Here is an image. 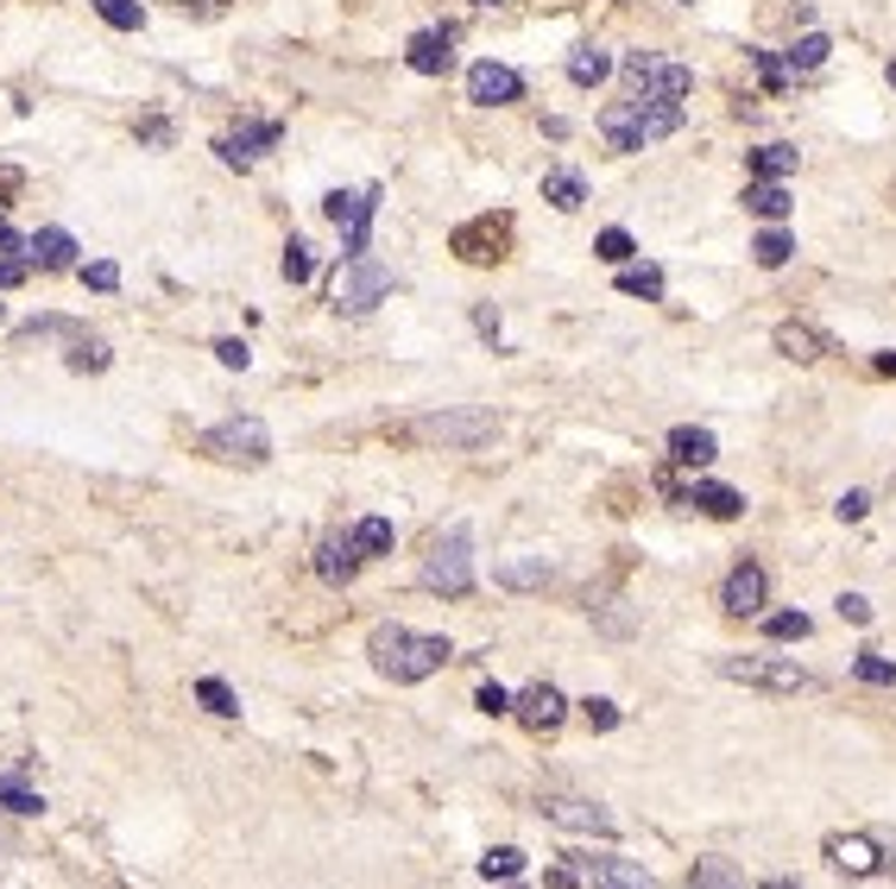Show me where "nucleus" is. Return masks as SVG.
I'll return each mask as SVG.
<instances>
[{"instance_id":"f704fd0d","label":"nucleus","mask_w":896,"mask_h":889,"mask_svg":"<svg viewBox=\"0 0 896 889\" xmlns=\"http://www.w3.org/2000/svg\"><path fill=\"white\" fill-rule=\"evenodd\" d=\"M196 700H203V707L215 713V719H234V713H240L234 687H228V682H215V675H203V682H196Z\"/></svg>"},{"instance_id":"423d86ee","label":"nucleus","mask_w":896,"mask_h":889,"mask_svg":"<svg viewBox=\"0 0 896 889\" xmlns=\"http://www.w3.org/2000/svg\"><path fill=\"white\" fill-rule=\"evenodd\" d=\"M625 82H632V95H644V102H682L694 89V70L689 64H664V57L650 52H625Z\"/></svg>"},{"instance_id":"6ab92c4d","label":"nucleus","mask_w":896,"mask_h":889,"mask_svg":"<svg viewBox=\"0 0 896 889\" xmlns=\"http://www.w3.org/2000/svg\"><path fill=\"white\" fill-rule=\"evenodd\" d=\"M26 259H38V272H70L77 265V240L64 228H38L26 240Z\"/></svg>"},{"instance_id":"473e14b6","label":"nucleus","mask_w":896,"mask_h":889,"mask_svg":"<svg viewBox=\"0 0 896 889\" xmlns=\"http://www.w3.org/2000/svg\"><path fill=\"white\" fill-rule=\"evenodd\" d=\"M632 253H638V247H632V233H625V228H600V233H593V259H606V265H632Z\"/></svg>"},{"instance_id":"f8f14e48","label":"nucleus","mask_w":896,"mask_h":889,"mask_svg":"<svg viewBox=\"0 0 896 889\" xmlns=\"http://www.w3.org/2000/svg\"><path fill=\"white\" fill-rule=\"evenodd\" d=\"M518 95H524V77H518L512 64H474V70H467V102L474 107H506V102H518Z\"/></svg>"},{"instance_id":"58836bf2","label":"nucleus","mask_w":896,"mask_h":889,"mask_svg":"<svg viewBox=\"0 0 896 889\" xmlns=\"http://www.w3.org/2000/svg\"><path fill=\"white\" fill-rule=\"evenodd\" d=\"M694 889H745V884H739V870H733L726 858H701L694 864Z\"/></svg>"},{"instance_id":"bb28decb","label":"nucleus","mask_w":896,"mask_h":889,"mask_svg":"<svg viewBox=\"0 0 896 889\" xmlns=\"http://www.w3.org/2000/svg\"><path fill=\"white\" fill-rule=\"evenodd\" d=\"M776 354H783V360H802V366H808V360L827 354V341H820L808 322H783V329H776Z\"/></svg>"},{"instance_id":"4be33fe9","label":"nucleus","mask_w":896,"mask_h":889,"mask_svg":"<svg viewBox=\"0 0 896 889\" xmlns=\"http://www.w3.org/2000/svg\"><path fill=\"white\" fill-rule=\"evenodd\" d=\"M745 208H751V215H758V221H783V215H790V190H783V183L776 178H751L745 183V196H739Z\"/></svg>"},{"instance_id":"39448f33","label":"nucleus","mask_w":896,"mask_h":889,"mask_svg":"<svg viewBox=\"0 0 896 889\" xmlns=\"http://www.w3.org/2000/svg\"><path fill=\"white\" fill-rule=\"evenodd\" d=\"M334 309L341 316H366V309H379L385 297H392V272H385L379 259H341V272H334Z\"/></svg>"},{"instance_id":"c03bdc74","label":"nucleus","mask_w":896,"mask_h":889,"mask_svg":"<svg viewBox=\"0 0 896 889\" xmlns=\"http://www.w3.org/2000/svg\"><path fill=\"white\" fill-rule=\"evenodd\" d=\"M581 713H588V726H593V732H613V726H619V707L606 700V694H593V700H581Z\"/></svg>"},{"instance_id":"864d4df0","label":"nucleus","mask_w":896,"mask_h":889,"mask_svg":"<svg viewBox=\"0 0 896 889\" xmlns=\"http://www.w3.org/2000/svg\"><path fill=\"white\" fill-rule=\"evenodd\" d=\"M139 139H146V146H171V121H139Z\"/></svg>"},{"instance_id":"5fc2aeb1","label":"nucleus","mask_w":896,"mask_h":889,"mask_svg":"<svg viewBox=\"0 0 896 889\" xmlns=\"http://www.w3.org/2000/svg\"><path fill=\"white\" fill-rule=\"evenodd\" d=\"M833 511H840L846 524H859V517H865V511H871V499H865V492H846V499H840V505H833Z\"/></svg>"},{"instance_id":"4468645a","label":"nucleus","mask_w":896,"mask_h":889,"mask_svg":"<svg viewBox=\"0 0 896 889\" xmlns=\"http://www.w3.org/2000/svg\"><path fill=\"white\" fill-rule=\"evenodd\" d=\"M512 713L531 726V732H556L568 719V700H563V687L556 682H531L524 694H512Z\"/></svg>"},{"instance_id":"72a5a7b5","label":"nucleus","mask_w":896,"mask_h":889,"mask_svg":"<svg viewBox=\"0 0 896 889\" xmlns=\"http://www.w3.org/2000/svg\"><path fill=\"white\" fill-rule=\"evenodd\" d=\"M518 870H524V852H518V845H492L487 858H480V877H487V884H492V877H499V884H512Z\"/></svg>"},{"instance_id":"052dcab7","label":"nucleus","mask_w":896,"mask_h":889,"mask_svg":"<svg viewBox=\"0 0 896 889\" xmlns=\"http://www.w3.org/2000/svg\"><path fill=\"white\" fill-rule=\"evenodd\" d=\"M891 89H896V64H891Z\"/></svg>"},{"instance_id":"dca6fc26","label":"nucleus","mask_w":896,"mask_h":889,"mask_svg":"<svg viewBox=\"0 0 896 889\" xmlns=\"http://www.w3.org/2000/svg\"><path fill=\"white\" fill-rule=\"evenodd\" d=\"M405 64L417 70V77H442L449 64H455V32L449 26H435V32H417L405 45Z\"/></svg>"},{"instance_id":"4c0bfd02","label":"nucleus","mask_w":896,"mask_h":889,"mask_svg":"<svg viewBox=\"0 0 896 889\" xmlns=\"http://www.w3.org/2000/svg\"><path fill=\"white\" fill-rule=\"evenodd\" d=\"M70 373H107V341L77 334V347H70Z\"/></svg>"},{"instance_id":"f257e3e1","label":"nucleus","mask_w":896,"mask_h":889,"mask_svg":"<svg viewBox=\"0 0 896 889\" xmlns=\"http://www.w3.org/2000/svg\"><path fill=\"white\" fill-rule=\"evenodd\" d=\"M366 657H373L379 675L410 687V682H430L435 669L455 657V643H449V637H430V631H410V625H373Z\"/></svg>"},{"instance_id":"f03ea898","label":"nucleus","mask_w":896,"mask_h":889,"mask_svg":"<svg viewBox=\"0 0 896 889\" xmlns=\"http://www.w3.org/2000/svg\"><path fill=\"white\" fill-rule=\"evenodd\" d=\"M682 133V107L676 102H644V95H625V102L600 107V139L613 152H644L650 139H669Z\"/></svg>"},{"instance_id":"8fccbe9b","label":"nucleus","mask_w":896,"mask_h":889,"mask_svg":"<svg viewBox=\"0 0 896 889\" xmlns=\"http://www.w3.org/2000/svg\"><path fill=\"white\" fill-rule=\"evenodd\" d=\"M215 360H222V366H247L253 354H247V341H234L228 334V341H215Z\"/></svg>"},{"instance_id":"4d7b16f0","label":"nucleus","mask_w":896,"mask_h":889,"mask_svg":"<svg viewBox=\"0 0 896 889\" xmlns=\"http://www.w3.org/2000/svg\"><path fill=\"white\" fill-rule=\"evenodd\" d=\"M474 329L487 334V341H499V309H492V304H480V309H474Z\"/></svg>"},{"instance_id":"cd10ccee","label":"nucleus","mask_w":896,"mask_h":889,"mask_svg":"<svg viewBox=\"0 0 896 889\" xmlns=\"http://www.w3.org/2000/svg\"><path fill=\"white\" fill-rule=\"evenodd\" d=\"M606 77H613V57L600 52V45H581V52L568 57V82L575 89H600Z\"/></svg>"},{"instance_id":"bf43d9fd","label":"nucleus","mask_w":896,"mask_h":889,"mask_svg":"<svg viewBox=\"0 0 896 889\" xmlns=\"http://www.w3.org/2000/svg\"><path fill=\"white\" fill-rule=\"evenodd\" d=\"M877 373H896V354H877Z\"/></svg>"},{"instance_id":"c85d7f7f","label":"nucleus","mask_w":896,"mask_h":889,"mask_svg":"<svg viewBox=\"0 0 896 889\" xmlns=\"http://www.w3.org/2000/svg\"><path fill=\"white\" fill-rule=\"evenodd\" d=\"M348 536H354V549H360L366 561H373V556H392V543H398L392 517H360V524H354Z\"/></svg>"},{"instance_id":"6e6d98bb","label":"nucleus","mask_w":896,"mask_h":889,"mask_svg":"<svg viewBox=\"0 0 896 889\" xmlns=\"http://www.w3.org/2000/svg\"><path fill=\"white\" fill-rule=\"evenodd\" d=\"M13 284H26V259H0V290H13Z\"/></svg>"},{"instance_id":"13d9d810","label":"nucleus","mask_w":896,"mask_h":889,"mask_svg":"<svg viewBox=\"0 0 896 889\" xmlns=\"http://www.w3.org/2000/svg\"><path fill=\"white\" fill-rule=\"evenodd\" d=\"M764 889H802V884H795V877H770Z\"/></svg>"},{"instance_id":"b1692460","label":"nucleus","mask_w":896,"mask_h":889,"mask_svg":"<svg viewBox=\"0 0 896 889\" xmlns=\"http://www.w3.org/2000/svg\"><path fill=\"white\" fill-rule=\"evenodd\" d=\"M543 203L549 208H563V215H575V208L588 203V178H581V171H543Z\"/></svg>"},{"instance_id":"49530a36","label":"nucleus","mask_w":896,"mask_h":889,"mask_svg":"<svg viewBox=\"0 0 896 889\" xmlns=\"http://www.w3.org/2000/svg\"><path fill=\"white\" fill-rule=\"evenodd\" d=\"M474 707H480V713H512V694H506L499 682H480V687H474Z\"/></svg>"},{"instance_id":"37998d69","label":"nucleus","mask_w":896,"mask_h":889,"mask_svg":"<svg viewBox=\"0 0 896 889\" xmlns=\"http://www.w3.org/2000/svg\"><path fill=\"white\" fill-rule=\"evenodd\" d=\"M52 334H77V322H64V316H38V322H26L13 341H20V347H32V341H52Z\"/></svg>"},{"instance_id":"20e7f679","label":"nucleus","mask_w":896,"mask_h":889,"mask_svg":"<svg viewBox=\"0 0 896 889\" xmlns=\"http://www.w3.org/2000/svg\"><path fill=\"white\" fill-rule=\"evenodd\" d=\"M203 455L234 460V467H265L272 460V430L259 417H222L215 430H203Z\"/></svg>"},{"instance_id":"a878e982","label":"nucleus","mask_w":896,"mask_h":889,"mask_svg":"<svg viewBox=\"0 0 896 889\" xmlns=\"http://www.w3.org/2000/svg\"><path fill=\"white\" fill-rule=\"evenodd\" d=\"M751 259H758L764 272H776V265H790V259H795V233L783 228V221H770V228L758 233V240H751Z\"/></svg>"},{"instance_id":"1a4fd4ad","label":"nucleus","mask_w":896,"mask_h":889,"mask_svg":"<svg viewBox=\"0 0 896 889\" xmlns=\"http://www.w3.org/2000/svg\"><path fill=\"white\" fill-rule=\"evenodd\" d=\"M449 247L467 265H499V259H512V215H474L449 233Z\"/></svg>"},{"instance_id":"a211bd4d","label":"nucleus","mask_w":896,"mask_h":889,"mask_svg":"<svg viewBox=\"0 0 896 889\" xmlns=\"http://www.w3.org/2000/svg\"><path fill=\"white\" fill-rule=\"evenodd\" d=\"M827 858L840 864L846 877H871V870H884V858H877V839H865V833L827 839Z\"/></svg>"},{"instance_id":"a18cd8bd","label":"nucleus","mask_w":896,"mask_h":889,"mask_svg":"<svg viewBox=\"0 0 896 889\" xmlns=\"http://www.w3.org/2000/svg\"><path fill=\"white\" fill-rule=\"evenodd\" d=\"M82 284H89V290H114V284H121V265H114V259H95V265H82Z\"/></svg>"},{"instance_id":"9d476101","label":"nucleus","mask_w":896,"mask_h":889,"mask_svg":"<svg viewBox=\"0 0 896 889\" xmlns=\"http://www.w3.org/2000/svg\"><path fill=\"white\" fill-rule=\"evenodd\" d=\"M417 435H423V442H442V448H480V442L499 435V417H492V410H435V417L417 423Z\"/></svg>"},{"instance_id":"de8ad7c7","label":"nucleus","mask_w":896,"mask_h":889,"mask_svg":"<svg viewBox=\"0 0 896 889\" xmlns=\"http://www.w3.org/2000/svg\"><path fill=\"white\" fill-rule=\"evenodd\" d=\"M751 64H758V82H764L770 95H776V89H783V64H776L770 52H751Z\"/></svg>"},{"instance_id":"5701e85b","label":"nucleus","mask_w":896,"mask_h":889,"mask_svg":"<svg viewBox=\"0 0 896 889\" xmlns=\"http://www.w3.org/2000/svg\"><path fill=\"white\" fill-rule=\"evenodd\" d=\"M593 864V884L600 889H657V877L632 858H588Z\"/></svg>"},{"instance_id":"09e8293b","label":"nucleus","mask_w":896,"mask_h":889,"mask_svg":"<svg viewBox=\"0 0 896 889\" xmlns=\"http://www.w3.org/2000/svg\"><path fill=\"white\" fill-rule=\"evenodd\" d=\"M840 618L846 625H871V600L865 593H840Z\"/></svg>"},{"instance_id":"a19ab883","label":"nucleus","mask_w":896,"mask_h":889,"mask_svg":"<svg viewBox=\"0 0 896 889\" xmlns=\"http://www.w3.org/2000/svg\"><path fill=\"white\" fill-rule=\"evenodd\" d=\"M95 13H102L114 32H139V20H146V13H139V0H95Z\"/></svg>"},{"instance_id":"e433bc0d","label":"nucleus","mask_w":896,"mask_h":889,"mask_svg":"<svg viewBox=\"0 0 896 889\" xmlns=\"http://www.w3.org/2000/svg\"><path fill=\"white\" fill-rule=\"evenodd\" d=\"M808 631H815L808 612H776V618H764V637H776V643H802Z\"/></svg>"},{"instance_id":"79ce46f5","label":"nucleus","mask_w":896,"mask_h":889,"mask_svg":"<svg viewBox=\"0 0 896 889\" xmlns=\"http://www.w3.org/2000/svg\"><path fill=\"white\" fill-rule=\"evenodd\" d=\"M852 675H859L865 687H891L896 682V662L891 657H871V650H865V657L852 662Z\"/></svg>"},{"instance_id":"aec40b11","label":"nucleus","mask_w":896,"mask_h":889,"mask_svg":"<svg viewBox=\"0 0 896 889\" xmlns=\"http://www.w3.org/2000/svg\"><path fill=\"white\" fill-rule=\"evenodd\" d=\"M682 505H694V511H707V517H739L745 511V492H733V486H719V480H694L689 492H682Z\"/></svg>"},{"instance_id":"7c9ffc66","label":"nucleus","mask_w":896,"mask_h":889,"mask_svg":"<svg viewBox=\"0 0 896 889\" xmlns=\"http://www.w3.org/2000/svg\"><path fill=\"white\" fill-rule=\"evenodd\" d=\"M619 290L657 304V297H664V272H657V265H619Z\"/></svg>"},{"instance_id":"2f4dec72","label":"nucleus","mask_w":896,"mask_h":889,"mask_svg":"<svg viewBox=\"0 0 896 889\" xmlns=\"http://www.w3.org/2000/svg\"><path fill=\"white\" fill-rule=\"evenodd\" d=\"M499 581H506V586H524V593H531V586H543V581H549V561H543V556L499 561Z\"/></svg>"},{"instance_id":"3c124183","label":"nucleus","mask_w":896,"mask_h":889,"mask_svg":"<svg viewBox=\"0 0 896 889\" xmlns=\"http://www.w3.org/2000/svg\"><path fill=\"white\" fill-rule=\"evenodd\" d=\"M0 259H26V233L7 228V221H0Z\"/></svg>"},{"instance_id":"c756f323","label":"nucleus","mask_w":896,"mask_h":889,"mask_svg":"<svg viewBox=\"0 0 896 889\" xmlns=\"http://www.w3.org/2000/svg\"><path fill=\"white\" fill-rule=\"evenodd\" d=\"M795 171V146H783V139H770V146H758V152H751V178H790Z\"/></svg>"},{"instance_id":"393cba45","label":"nucleus","mask_w":896,"mask_h":889,"mask_svg":"<svg viewBox=\"0 0 896 889\" xmlns=\"http://www.w3.org/2000/svg\"><path fill=\"white\" fill-rule=\"evenodd\" d=\"M0 808L20 813V820H32V813H45V795H38L20 770H0Z\"/></svg>"},{"instance_id":"c9c22d12","label":"nucleus","mask_w":896,"mask_h":889,"mask_svg":"<svg viewBox=\"0 0 896 889\" xmlns=\"http://www.w3.org/2000/svg\"><path fill=\"white\" fill-rule=\"evenodd\" d=\"M827 52H833V45H827V32H802V38H795V52H790V70H820Z\"/></svg>"},{"instance_id":"f3484780","label":"nucleus","mask_w":896,"mask_h":889,"mask_svg":"<svg viewBox=\"0 0 896 889\" xmlns=\"http://www.w3.org/2000/svg\"><path fill=\"white\" fill-rule=\"evenodd\" d=\"M360 549H354V536H329V543H316V574H322V581L329 586H348L360 574Z\"/></svg>"},{"instance_id":"603ef678","label":"nucleus","mask_w":896,"mask_h":889,"mask_svg":"<svg viewBox=\"0 0 896 889\" xmlns=\"http://www.w3.org/2000/svg\"><path fill=\"white\" fill-rule=\"evenodd\" d=\"M543 884H549V889H581V877H575V864H549V870H543Z\"/></svg>"},{"instance_id":"412c9836","label":"nucleus","mask_w":896,"mask_h":889,"mask_svg":"<svg viewBox=\"0 0 896 889\" xmlns=\"http://www.w3.org/2000/svg\"><path fill=\"white\" fill-rule=\"evenodd\" d=\"M714 455H719L714 430H694V423H682V430H669V460H676V467H707Z\"/></svg>"},{"instance_id":"9b49d317","label":"nucleus","mask_w":896,"mask_h":889,"mask_svg":"<svg viewBox=\"0 0 896 889\" xmlns=\"http://www.w3.org/2000/svg\"><path fill=\"white\" fill-rule=\"evenodd\" d=\"M764 600H770V574L758 561H739V568L726 574V586H719V606L733 612V618H758Z\"/></svg>"},{"instance_id":"7ed1b4c3","label":"nucleus","mask_w":896,"mask_h":889,"mask_svg":"<svg viewBox=\"0 0 896 889\" xmlns=\"http://www.w3.org/2000/svg\"><path fill=\"white\" fill-rule=\"evenodd\" d=\"M423 586L442 593V600H467V593H474V536H467V524H455V531H442L430 543Z\"/></svg>"},{"instance_id":"ea45409f","label":"nucleus","mask_w":896,"mask_h":889,"mask_svg":"<svg viewBox=\"0 0 896 889\" xmlns=\"http://www.w3.org/2000/svg\"><path fill=\"white\" fill-rule=\"evenodd\" d=\"M279 272H284V284H309V272H316V259H309V240H291V247H284Z\"/></svg>"},{"instance_id":"6e6552de","label":"nucleus","mask_w":896,"mask_h":889,"mask_svg":"<svg viewBox=\"0 0 896 889\" xmlns=\"http://www.w3.org/2000/svg\"><path fill=\"white\" fill-rule=\"evenodd\" d=\"M322 215H329L334 228H341V240H348V259L366 253V240H373V215H379V190L366 183V190H334V196H322Z\"/></svg>"},{"instance_id":"680f3d73","label":"nucleus","mask_w":896,"mask_h":889,"mask_svg":"<svg viewBox=\"0 0 896 889\" xmlns=\"http://www.w3.org/2000/svg\"><path fill=\"white\" fill-rule=\"evenodd\" d=\"M480 7H492V0H480Z\"/></svg>"},{"instance_id":"ddd939ff","label":"nucleus","mask_w":896,"mask_h":889,"mask_svg":"<svg viewBox=\"0 0 896 889\" xmlns=\"http://www.w3.org/2000/svg\"><path fill=\"white\" fill-rule=\"evenodd\" d=\"M284 139V121H247L240 133H222L215 139V152H222V164H234V171H247L265 146H279Z\"/></svg>"},{"instance_id":"0eeeda50","label":"nucleus","mask_w":896,"mask_h":889,"mask_svg":"<svg viewBox=\"0 0 896 889\" xmlns=\"http://www.w3.org/2000/svg\"><path fill=\"white\" fill-rule=\"evenodd\" d=\"M714 669L726 682L764 687V694H802V687H808V669L790 662V657H714Z\"/></svg>"},{"instance_id":"2eb2a0df","label":"nucleus","mask_w":896,"mask_h":889,"mask_svg":"<svg viewBox=\"0 0 896 889\" xmlns=\"http://www.w3.org/2000/svg\"><path fill=\"white\" fill-rule=\"evenodd\" d=\"M543 813L556 820V827H575V833H600V839H613L619 833V820L606 808H593V801H575V795H549L543 801Z\"/></svg>"}]
</instances>
